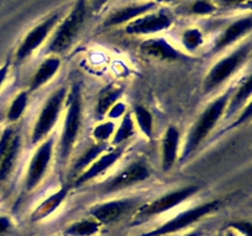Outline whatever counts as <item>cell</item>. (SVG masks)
Instances as JSON below:
<instances>
[{
    "label": "cell",
    "instance_id": "1",
    "mask_svg": "<svg viewBox=\"0 0 252 236\" xmlns=\"http://www.w3.org/2000/svg\"><path fill=\"white\" fill-rule=\"evenodd\" d=\"M231 91H233V88H229L226 92H224L223 95L212 101L207 106L206 110L197 118V120L191 127L189 134H187L186 142H185L184 149H182L181 152V157H180L181 162L186 161L198 149L199 145L206 140V138L211 134L212 130L218 124V122L224 116V112H225Z\"/></svg>",
    "mask_w": 252,
    "mask_h": 236
},
{
    "label": "cell",
    "instance_id": "2",
    "mask_svg": "<svg viewBox=\"0 0 252 236\" xmlns=\"http://www.w3.org/2000/svg\"><path fill=\"white\" fill-rule=\"evenodd\" d=\"M66 113L64 118L63 129L58 143V159L61 164H65L71 155L80 132L83 120V96L80 86L74 84L66 95Z\"/></svg>",
    "mask_w": 252,
    "mask_h": 236
},
{
    "label": "cell",
    "instance_id": "3",
    "mask_svg": "<svg viewBox=\"0 0 252 236\" xmlns=\"http://www.w3.org/2000/svg\"><path fill=\"white\" fill-rule=\"evenodd\" d=\"M89 0H76L66 17L59 21L58 27L46 47L47 54L58 56L73 46L85 24Z\"/></svg>",
    "mask_w": 252,
    "mask_h": 236
},
{
    "label": "cell",
    "instance_id": "4",
    "mask_svg": "<svg viewBox=\"0 0 252 236\" xmlns=\"http://www.w3.org/2000/svg\"><path fill=\"white\" fill-rule=\"evenodd\" d=\"M251 41H246L234 52L217 61L203 80V91L206 93L213 92L231 78L244 64L248 61L251 54Z\"/></svg>",
    "mask_w": 252,
    "mask_h": 236
},
{
    "label": "cell",
    "instance_id": "5",
    "mask_svg": "<svg viewBox=\"0 0 252 236\" xmlns=\"http://www.w3.org/2000/svg\"><path fill=\"white\" fill-rule=\"evenodd\" d=\"M198 191L199 186L191 184V186L182 187V188L162 194L159 198L154 199L149 203L142 204L133 213V225H139V224L145 223V221L150 220V219L155 218L160 214L171 210L172 208L186 202L189 197L196 194Z\"/></svg>",
    "mask_w": 252,
    "mask_h": 236
},
{
    "label": "cell",
    "instance_id": "6",
    "mask_svg": "<svg viewBox=\"0 0 252 236\" xmlns=\"http://www.w3.org/2000/svg\"><path fill=\"white\" fill-rule=\"evenodd\" d=\"M220 202L214 199V201L207 202V203L199 204V206H194V208H189L187 210L181 211L174 216L172 219L167 220L162 225L158 226V228L153 229V230L147 231V233L139 234L135 236H167L176 234L179 231L185 230V229L189 228L191 225L196 224L197 221L201 219L206 218L211 213H214L218 210Z\"/></svg>",
    "mask_w": 252,
    "mask_h": 236
},
{
    "label": "cell",
    "instance_id": "7",
    "mask_svg": "<svg viewBox=\"0 0 252 236\" xmlns=\"http://www.w3.org/2000/svg\"><path fill=\"white\" fill-rule=\"evenodd\" d=\"M68 90L66 88H59L52 95L47 98L44 105L42 106V110L37 117L36 123L33 125V129L31 133V144L37 145L43 142L53 127L56 125L59 116H61L63 106L65 103Z\"/></svg>",
    "mask_w": 252,
    "mask_h": 236
},
{
    "label": "cell",
    "instance_id": "8",
    "mask_svg": "<svg viewBox=\"0 0 252 236\" xmlns=\"http://www.w3.org/2000/svg\"><path fill=\"white\" fill-rule=\"evenodd\" d=\"M150 177V167L145 159H137L123 167L121 171L103 182L100 186L102 194L115 193L128 187L135 186L143 181H147Z\"/></svg>",
    "mask_w": 252,
    "mask_h": 236
},
{
    "label": "cell",
    "instance_id": "9",
    "mask_svg": "<svg viewBox=\"0 0 252 236\" xmlns=\"http://www.w3.org/2000/svg\"><path fill=\"white\" fill-rule=\"evenodd\" d=\"M140 206H142L140 197H126V198L111 199L95 204L89 209V214L100 225H110L121 220L123 216L128 215L132 211H135V209Z\"/></svg>",
    "mask_w": 252,
    "mask_h": 236
},
{
    "label": "cell",
    "instance_id": "10",
    "mask_svg": "<svg viewBox=\"0 0 252 236\" xmlns=\"http://www.w3.org/2000/svg\"><path fill=\"white\" fill-rule=\"evenodd\" d=\"M54 151V138H46L43 142L39 143L36 152L32 155L31 161L27 169L26 178H25V188L27 192H31L38 186L44 178L52 161Z\"/></svg>",
    "mask_w": 252,
    "mask_h": 236
},
{
    "label": "cell",
    "instance_id": "11",
    "mask_svg": "<svg viewBox=\"0 0 252 236\" xmlns=\"http://www.w3.org/2000/svg\"><path fill=\"white\" fill-rule=\"evenodd\" d=\"M59 21H61V14L54 12L51 16L39 22L38 25H36L20 43L19 48L15 53L16 61L21 63V61L26 60L34 51H37L43 44V42L48 38V36L52 33L54 27L59 24Z\"/></svg>",
    "mask_w": 252,
    "mask_h": 236
},
{
    "label": "cell",
    "instance_id": "12",
    "mask_svg": "<svg viewBox=\"0 0 252 236\" xmlns=\"http://www.w3.org/2000/svg\"><path fill=\"white\" fill-rule=\"evenodd\" d=\"M174 22L172 16L165 10L150 11L133 21L128 22L125 27V32L132 36H149L159 33L170 29Z\"/></svg>",
    "mask_w": 252,
    "mask_h": 236
},
{
    "label": "cell",
    "instance_id": "13",
    "mask_svg": "<svg viewBox=\"0 0 252 236\" xmlns=\"http://www.w3.org/2000/svg\"><path fill=\"white\" fill-rule=\"evenodd\" d=\"M251 29H252L251 15L240 17V19H238L236 21L231 22L230 25H228V26L224 29V31H221L220 33L216 37L213 46H212L211 53L216 54V53H219V52L224 51L225 48L230 47L231 44L238 42L240 38L245 37L246 34L250 33Z\"/></svg>",
    "mask_w": 252,
    "mask_h": 236
},
{
    "label": "cell",
    "instance_id": "14",
    "mask_svg": "<svg viewBox=\"0 0 252 236\" xmlns=\"http://www.w3.org/2000/svg\"><path fill=\"white\" fill-rule=\"evenodd\" d=\"M125 152V148L122 145L115 148L113 150H110V151L103 152L101 156H98L88 169L84 172H81L78 177H75V181H74V184L75 186H83V184L88 183L91 179L96 178L100 175H102L103 172L107 171L112 165H115L118 160L121 159V156Z\"/></svg>",
    "mask_w": 252,
    "mask_h": 236
},
{
    "label": "cell",
    "instance_id": "15",
    "mask_svg": "<svg viewBox=\"0 0 252 236\" xmlns=\"http://www.w3.org/2000/svg\"><path fill=\"white\" fill-rule=\"evenodd\" d=\"M157 7V2L149 0V1L137 2V4H130L127 6H123L113 11L103 22L105 27H116L121 25H127L128 22L153 11Z\"/></svg>",
    "mask_w": 252,
    "mask_h": 236
},
{
    "label": "cell",
    "instance_id": "16",
    "mask_svg": "<svg viewBox=\"0 0 252 236\" xmlns=\"http://www.w3.org/2000/svg\"><path fill=\"white\" fill-rule=\"evenodd\" d=\"M139 49L145 57L155 60H176L181 57V53L162 37L145 39L140 43Z\"/></svg>",
    "mask_w": 252,
    "mask_h": 236
},
{
    "label": "cell",
    "instance_id": "17",
    "mask_svg": "<svg viewBox=\"0 0 252 236\" xmlns=\"http://www.w3.org/2000/svg\"><path fill=\"white\" fill-rule=\"evenodd\" d=\"M180 147V132L175 125L166 128L161 145V167L162 171L167 172L174 167L177 160Z\"/></svg>",
    "mask_w": 252,
    "mask_h": 236
},
{
    "label": "cell",
    "instance_id": "18",
    "mask_svg": "<svg viewBox=\"0 0 252 236\" xmlns=\"http://www.w3.org/2000/svg\"><path fill=\"white\" fill-rule=\"evenodd\" d=\"M69 187L66 184L62 186L61 188L57 192H54L53 194L46 198L44 201H42L38 204L36 209L32 211L31 214V221L32 223H38V221L44 220V219L48 218L49 215L54 213L59 206H62L64 201H65L66 196H68Z\"/></svg>",
    "mask_w": 252,
    "mask_h": 236
},
{
    "label": "cell",
    "instance_id": "19",
    "mask_svg": "<svg viewBox=\"0 0 252 236\" xmlns=\"http://www.w3.org/2000/svg\"><path fill=\"white\" fill-rule=\"evenodd\" d=\"M252 93V80L251 76H246L244 79V81H241L240 85L236 88V90L231 91V95L229 97L228 105H226L225 112H224V117L226 119L233 117L238 111H240L241 108L245 106V103L248 101H250Z\"/></svg>",
    "mask_w": 252,
    "mask_h": 236
},
{
    "label": "cell",
    "instance_id": "20",
    "mask_svg": "<svg viewBox=\"0 0 252 236\" xmlns=\"http://www.w3.org/2000/svg\"><path fill=\"white\" fill-rule=\"evenodd\" d=\"M59 68H61V59L58 58V56H51L44 59L30 81V91H36L46 85L58 73Z\"/></svg>",
    "mask_w": 252,
    "mask_h": 236
},
{
    "label": "cell",
    "instance_id": "21",
    "mask_svg": "<svg viewBox=\"0 0 252 236\" xmlns=\"http://www.w3.org/2000/svg\"><path fill=\"white\" fill-rule=\"evenodd\" d=\"M126 88L122 85L118 84H110V85L105 86L102 90L100 91L97 96V102H96V117L98 119H102L110 108L115 105L116 102L120 101L122 95L125 93Z\"/></svg>",
    "mask_w": 252,
    "mask_h": 236
},
{
    "label": "cell",
    "instance_id": "22",
    "mask_svg": "<svg viewBox=\"0 0 252 236\" xmlns=\"http://www.w3.org/2000/svg\"><path fill=\"white\" fill-rule=\"evenodd\" d=\"M20 148H21V137H20L19 133L15 132L4 156L0 161V184L4 183L9 178L11 172L14 171L17 157H19L20 154Z\"/></svg>",
    "mask_w": 252,
    "mask_h": 236
},
{
    "label": "cell",
    "instance_id": "23",
    "mask_svg": "<svg viewBox=\"0 0 252 236\" xmlns=\"http://www.w3.org/2000/svg\"><path fill=\"white\" fill-rule=\"evenodd\" d=\"M107 143H95V144L91 145L85 152H83V154L75 160L70 171L71 176L78 177L81 172L85 171V170L88 169L98 156H101L103 152L107 151Z\"/></svg>",
    "mask_w": 252,
    "mask_h": 236
},
{
    "label": "cell",
    "instance_id": "24",
    "mask_svg": "<svg viewBox=\"0 0 252 236\" xmlns=\"http://www.w3.org/2000/svg\"><path fill=\"white\" fill-rule=\"evenodd\" d=\"M100 229L101 225L95 219H83L69 225L64 231V236H95Z\"/></svg>",
    "mask_w": 252,
    "mask_h": 236
},
{
    "label": "cell",
    "instance_id": "25",
    "mask_svg": "<svg viewBox=\"0 0 252 236\" xmlns=\"http://www.w3.org/2000/svg\"><path fill=\"white\" fill-rule=\"evenodd\" d=\"M135 134L134 119L132 118L130 113H126L122 117L120 125L113 133V137L111 139V145L113 147H120L123 143L127 142L129 138H132Z\"/></svg>",
    "mask_w": 252,
    "mask_h": 236
},
{
    "label": "cell",
    "instance_id": "26",
    "mask_svg": "<svg viewBox=\"0 0 252 236\" xmlns=\"http://www.w3.org/2000/svg\"><path fill=\"white\" fill-rule=\"evenodd\" d=\"M133 112H134L135 123H137L140 132L148 139H152L153 133H154V119H153V115L150 113V111L148 108H145L144 106L138 105L135 106Z\"/></svg>",
    "mask_w": 252,
    "mask_h": 236
},
{
    "label": "cell",
    "instance_id": "27",
    "mask_svg": "<svg viewBox=\"0 0 252 236\" xmlns=\"http://www.w3.org/2000/svg\"><path fill=\"white\" fill-rule=\"evenodd\" d=\"M27 103H29V91H20L15 96L11 105H10L9 111H7V120L9 122H16L21 117L22 113L25 112V110H26Z\"/></svg>",
    "mask_w": 252,
    "mask_h": 236
},
{
    "label": "cell",
    "instance_id": "28",
    "mask_svg": "<svg viewBox=\"0 0 252 236\" xmlns=\"http://www.w3.org/2000/svg\"><path fill=\"white\" fill-rule=\"evenodd\" d=\"M203 41H204L203 32H202L199 29H197V27L187 29L181 36L182 46H184V48L186 49V51H189V52L197 51V49L203 44Z\"/></svg>",
    "mask_w": 252,
    "mask_h": 236
},
{
    "label": "cell",
    "instance_id": "29",
    "mask_svg": "<svg viewBox=\"0 0 252 236\" xmlns=\"http://www.w3.org/2000/svg\"><path fill=\"white\" fill-rule=\"evenodd\" d=\"M116 130V124L113 120H105L100 124L96 125L93 130V137L96 143H107L108 140L112 139L113 133Z\"/></svg>",
    "mask_w": 252,
    "mask_h": 236
},
{
    "label": "cell",
    "instance_id": "30",
    "mask_svg": "<svg viewBox=\"0 0 252 236\" xmlns=\"http://www.w3.org/2000/svg\"><path fill=\"white\" fill-rule=\"evenodd\" d=\"M217 11V6L211 0H194L193 4L189 6V14L196 16H207L214 14Z\"/></svg>",
    "mask_w": 252,
    "mask_h": 236
},
{
    "label": "cell",
    "instance_id": "31",
    "mask_svg": "<svg viewBox=\"0 0 252 236\" xmlns=\"http://www.w3.org/2000/svg\"><path fill=\"white\" fill-rule=\"evenodd\" d=\"M14 134H15V130L12 129V128H5L4 132H2L1 135H0V161H1L2 156H4L5 151H6L7 147H9Z\"/></svg>",
    "mask_w": 252,
    "mask_h": 236
},
{
    "label": "cell",
    "instance_id": "32",
    "mask_svg": "<svg viewBox=\"0 0 252 236\" xmlns=\"http://www.w3.org/2000/svg\"><path fill=\"white\" fill-rule=\"evenodd\" d=\"M126 111H127V106H126V103L118 101V102H116L115 105L110 108V111H108L106 116H107L111 120H113L116 119V118L123 117V116L126 115Z\"/></svg>",
    "mask_w": 252,
    "mask_h": 236
},
{
    "label": "cell",
    "instance_id": "33",
    "mask_svg": "<svg viewBox=\"0 0 252 236\" xmlns=\"http://www.w3.org/2000/svg\"><path fill=\"white\" fill-rule=\"evenodd\" d=\"M12 223L10 218L5 215H0V236H6L11 231Z\"/></svg>",
    "mask_w": 252,
    "mask_h": 236
},
{
    "label": "cell",
    "instance_id": "34",
    "mask_svg": "<svg viewBox=\"0 0 252 236\" xmlns=\"http://www.w3.org/2000/svg\"><path fill=\"white\" fill-rule=\"evenodd\" d=\"M216 1L223 7H236L249 2L250 0H216Z\"/></svg>",
    "mask_w": 252,
    "mask_h": 236
},
{
    "label": "cell",
    "instance_id": "35",
    "mask_svg": "<svg viewBox=\"0 0 252 236\" xmlns=\"http://www.w3.org/2000/svg\"><path fill=\"white\" fill-rule=\"evenodd\" d=\"M110 0H89V5L94 11H100Z\"/></svg>",
    "mask_w": 252,
    "mask_h": 236
},
{
    "label": "cell",
    "instance_id": "36",
    "mask_svg": "<svg viewBox=\"0 0 252 236\" xmlns=\"http://www.w3.org/2000/svg\"><path fill=\"white\" fill-rule=\"evenodd\" d=\"M9 68H10L9 61H6V63H5L2 66H0V88L2 86L4 81L6 80L7 74H9Z\"/></svg>",
    "mask_w": 252,
    "mask_h": 236
},
{
    "label": "cell",
    "instance_id": "37",
    "mask_svg": "<svg viewBox=\"0 0 252 236\" xmlns=\"http://www.w3.org/2000/svg\"><path fill=\"white\" fill-rule=\"evenodd\" d=\"M203 231L201 230V229H194V230H192L191 233L186 234V235L184 236H203Z\"/></svg>",
    "mask_w": 252,
    "mask_h": 236
},
{
    "label": "cell",
    "instance_id": "38",
    "mask_svg": "<svg viewBox=\"0 0 252 236\" xmlns=\"http://www.w3.org/2000/svg\"><path fill=\"white\" fill-rule=\"evenodd\" d=\"M225 236H239V234L236 233L235 230H234V229H229V230H226V233H225Z\"/></svg>",
    "mask_w": 252,
    "mask_h": 236
},
{
    "label": "cell",
    "instance_id": "39",
    "mask_svg": "<svg viewBox=\"0 0 252 236\" xmlns=\"http://www.w3.org/2000/svg\"><path fill=\"white\" fill-rule=\"evenodd\" d=\"M164 1H166V2H172V1H176V0H164Z\"/></svg>",
    "mask_w": 252,
    "mask_h": 236
}]
</instances>
